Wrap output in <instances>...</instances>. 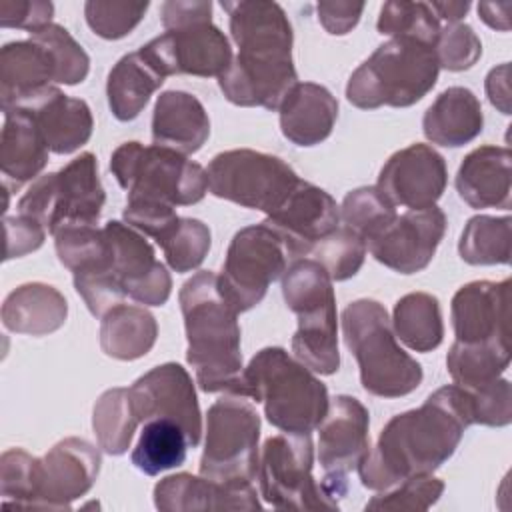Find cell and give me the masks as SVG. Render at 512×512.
Here are the masks:
<instances>
[{
    "label": "cell",
    "mask_w": 512,
    "mask_h": 512,
    "mask_svg": "<svg viewBox=\"0 0 512 512\" xmlns=\"http://www.w3.org/2000/svg\"><path fill=\"white\" fill-rule=\"evenodd\" d=\"M318 20L324 30L332 36L348 34L364 12V2H344V0H324L316 4Z\"/></svg>",
    "instance_id": "f5cc1de1"
},
{
    "label": "cell",
    "mask_w": 512,
    "mask_h": 512,
    "mask_svg": "<svg viewBox=\"0 0 512 512\" xmlns=\"http://www.w3.org/2000/svg\"><path fill=\"white\" fill-rule=\"evenodd\" d=\"M510 216H472L460 236L458 252L466 264L494 266L510 262Z\"/></svg>",
    "instance_id": "d590c367"
},
{
    "label": "cell",
    "mask_w": 512,
    "mask_h": 512,
    "mask_svg": "<svg viewBox=\"0 0 512 512\" xmlns=\"http://www.w3.org/2000/svg\"><path fill=\"white\" fill-rule=\"evenodd\" d=\"M0 134V170L4 184L22 186L34 180L48 162V146L32 114L24 108H8Z\"/></svg>",
    "instance_id": "f546056e"
},
{
    "label": "cell",
    "mask_w": 512,
    "mask_h": 512,
    "mask_svg": "<svg viewBox=\"0 0 512 512\" xmlns=\"http://www.w3.org/2000/svg\"><path fill=\"white\" fill-rule=\"evenodd\" d=\"M38 458L22 448H10L0 458L2 504L12 508H34Z\"/></svg>",
    "instance_id": "ee69618b"
},
{
    "label": "cell",
    "mask_w": 512,
    "mask_h": 512,
    "mask_svg": "<svg viewBox=\"0 0 512 512\" xmlns=\"http://www.w3.org/2000/svg\"><path fill=\"white\" fill-rule=\"evenodd\" d=\"M512 152L506 146H480L464 156L456 172L458 196L470 208L510 210Z\"/></svg>",
    "instance_id": "d4e9b609"
},
{
    "label": "cell",
    "mask_w": 512,
    "mask_h": 512,
    "mask_svg": "<svg viewBox=\"0 0 512 512\" xmlns=\"http://www.w3.org/2000/svg\"><path fill=\"white\" fill-rule=\"evenodd\" d=\"M396 216V206L376 186L350 190L340 206L344 226L356 232L364 242L378 236Z\"/></svg>",
    "instance_id": "f35d334b"
},
{
    "label": "cell",
    "mask_w": 512,
    "mask_h": 512,
    "mask_svg": "<svg viewBox=\"0 0 512 512\" xmlns=\"http://www.w3.org/2000/svg\"><path fill=\"white\" fill-rule=\"evenodd\" d=\"M448 182L444 156L428 144H410L394 152L378 174L376 188L394 204L424 210L438 202Z\"/></svg>",
    "instance_id": "ffe728a7"
},
{
    "label": "cell",
    "mask_w": 512,
    "mask_h": 512,
    "mask_svg": "<svg viewBox=\"0 0 512 512\" xmlns=\"http://www.w3.org/2000/svg\"><path fill=\"white\" fill-rule=\"evenodd\" d=\"M464 392L470 398L474 424L500 428L512 422V386L506 378L500 376L490 384Z\"/></svg>",
    "instance_id": "c3c4849f"
},
{
    "label": "cell",
    "mask_w": 512,
    "mask_h": 512,
    "mask_svg": "<svg viewBox=\"0 0 512 512\" xmlns=\"http://www.w3.org/2000/svg\"><path fill=\"white\" fill-rule=\"evenodd\" d=\"M446 232V216L434 204L424 210H408L392 220L378 236L366 242V248L386 268L400 274L424 270Z\"/></svg>",
    "instance_id": "ac0fdd59"
},
{
    "label": "cell",
    "mask_w": 512,
    "mask_h": 512,
    "mask_svg": "<svg viewBox=\"0 0 512 512\" xmlns=\"http://www.w3.org/2000/svg\"><path fill=\"white\" fill-rule=\"evenodd\" d=\"M370 414L366 406L346 394L332 398L318 430V460L326 472L322 490L338 502L348 492L346 476L370 452Z\"/></svg>",
    "instance_id": "9a60e30c"
},
{
    "label": "cell",
    "mask_w": 512,
    "mask_h": 512,
    "mask_svg": "<svg viewBox=\"0 0 512 512\" xmlns=\"http://www.w3.org/2000/svg\"><path fill=\"white\" fill-rule=\"evenodd\" d=\"M438 72L434 46L414 38H390L350 74L346 98L360 110L408 108L434 88Z\"/></svg>",
    "instance_id": "5b68a950"
},
{
    "label": "cell",
    "mask_w": 512,
    "mask_h": 512,
    "mask_svg": "<svg viewBox=\"0 0 512 512\" xmlns=\"http://www.w3.org/2000/svg\"><path fill=\"white\" fill-rule=\"evenodd\" d=\"M512 4L510 2H480L478 4V14L482 18L484 24H488L494 30L500 32H508L510 30V22H508V12H510Z\"/></svg>",
    "instance_id": "11a10c76"
},
{
    "label": "cell",
    "mask_w": 512,
    "mask_h": 512,
    "mask_svg": "<svg viewBox=\"0 0 512 512\" xmlns=\"http://www.w3.org/2000/svg\"><path fill=\"white\" fill-rule=\"evenodd\" d=\"M188 448V436L178 422L170 418H152L144 422L130 460L140 472L156 476L164 470L182 466Z\"/></svg>",
    "instance_id": "e575fe53"
},
{
    "label": "cell",
    "mask_w": 512,
    "mask_h": 512,
    "mask_svg": "<svg viewBox=\"0 0 512 512\" xmlns=\"http://www.w3.org/2000/svg\"><path fill=\"white\" fill-rule=\"evenodd\" d=\"M46 228L30 218V216H6L4 218V238H6V250L4 260L20 258L28 252L38 250L44 244Z\"/></svg>",
    "instance_id": "816d5d0a"
},
{
    "label": "cell",
    "mask_w": 512,
    "mask_h": 512,
    "mask_svg": "<svg viewBox=\"0 0 512 512\" xmlns=\"http://www.w3.org/2000/svg\"><path fill=\"white\" fill-rule=\"evenodd\" d=\"M186 328V360L202 392H226L246 398L238 312L226 300L218 276L202 270L188 278L178 294Z\"/></svg>",
    "instance_id": "3957f363"
},
{
    "label": "cell",
    "mask_w": 512,
    "mask_h": 512,
    "mask_svg": "<svg viewBox=\"0 0 512 512\" xmlns=\"http://www.w3.org/2000/svg\"><path fill=\"white\" fill-rule=\"evenodd\" d=\"M210 136V118L202 102L184 90H166L152 112V140L180 154L198 152Z\"/></svg>",
    "instance_id": "83f0119b"
},
{
    "label": "cell",
    "mask_w": 512,
    "mask_h": 512,
    "mask_svg": "<svg viewBox=\"0 0 512 512\" xmlns=\"http://www.w3.org/2000/svg\"><path fill=\"white\" fill-rule=\"evenodd\" d=\"M154 506L162 512L190 510H260L252 484L226 486L188 472L162 478L154 486Z\"/></svg>",
    "instance_id": "cb8c5ba5"
},
{
    "label": "cell",
    "mask_w": 512,
    "mask_h": 512,
    "mask_svg": "<svg viewBox=\"0 0 512 512\" xmlns=\"http://www.w3.org/2000/svg\"><path fill=\"white\" fill-rule=\"evenodd\" d=\"M342 334L360 370V384L380 398H400L414 392L422 378V366L404 352L390 328L386 308L360 298L342 312Z\"/></svg>",
    "instance_id": "8992f818"
},
{
    "label": "cell",
    "mask_w": 512,
    "mask_h": 512,
    "mask_svg": "<svg viewBox=\"0 0 512 512\" xmlns=\"http://www.w3.org/2000/svg\"><path fill=\"white\" fill-rule=\"evenodd\" d=\"M510 284V278L500 282L474 280L458 288L450 304L456 342L510 346Z\"/></svg>",
    "instance_id": "7402d4cb"
},
{
    "label": "cell",
    "mask_w": 512,
    "mask_h": 512,
    "mask_svg": "<svg viewBox=\"0 0 512 512\" xmlns=\"http://www.w3.org/2000/svg\"><path fill=\"white\" fill-rule=\"evenodd\" d=\"M100 464V450L88 440L70 436L56 442L36 462L34 508L68 510L94 486Z\"/></svg>",
    "instance_id": "e0dca14e"
},
{
    "label": "cell",
    "mask_w": 512,
    "mask_h": 512,
    "mask_svg": "<svg viewBox=\"0 0 512 512\" xmlns=\"http://www.w3.org/2000/svg\"><path fill=\"white\" fill-rule=\"evenodd\" d=\"M106 202L92 152H82L58 172L38 176L18 200V214L38 220L50 234L66 224H96Z\"/></svg>",
    "instance_id": "30bf717a"
},
{
    "label": "cell",
    "mask_w": 512,
    "mask_h": 512,
    "mask_svg": "<svg viewBox=\"0 0 512 512\" xmlns=\"http://www.w3.org/2000/svg\"><path fill=\"white\" fill-rule=\"evenodd\" d=\"M56 82V64L36 40L8 42L0 50V106L12 108Z\"/></svg>",
    "instance_id": "f1b7e54d"
},
{
    "label": "cell",
    "mask_w": 512,
    "mask_h": 512,
    "mask_svg": "<svg viewBox=\"0 0 512 512\" xmlns=\"http://www.w3.org/2000/svg\"><path fill=\"white\" fill-rule=\"evenodd\" d=\"M392 326L410 350L432 352L442 344L444 322L440 302L428 292L404 294L392 312Z\"/></svg>",
    "instance_id": "836d02e7"
},
{
    "label": "cell",
    "mask_w": 512,
    "mask_h": 512,
    "mask_svg": "<svg viewBox=\"0 0 512 512\" xmlns=\"http://www.w3.org/2000/svg\"><path fill=\"white\" fill-rule=\"evenodd\" d=\"M212 244L210 228L198 218H178L174 228L158 242L174 272H190L208 256Z\"/></svg>",
    "instance_id": "60d3db41"
},
{
    "label": "cell",
    "mask_w": 512,
    "mask_h": 512,
    "mask_svg": "<svg viewBox=\"0 0 512 512\" xmlns=\"http://www.w3.org/2000/svg\"><path fill=\"white\" fill-rule=\"evenodd\" d=\"M206 174L210 194L260 210L266 216L274 214L300 182L298 174L282 158L250 148L216 154Z\"/></svg>",
    "instance_id": "7c38bea8"
},
{
    "label": "cell",
    "mask_w": 512,
    "mask_h": 512,
    "mask_svg": "<svg viewBox=\"0 0 512 512\" xmlns=\"http://www.w3.org/2000/svg\"><path fill=\"white\" fill-rule=\"evenodd\" d=\"M12 108H24L32 114L48 150L54 154H70L92 136L94 120L90 106L82 98H72L52 84Z\"/></svg>",
    "instance_id": "603a6c76"
},
{
    "label": "cell",
    "mask_w": 512,
    "mask_h": 512,
    "mask_svg": "<svg viewBox=\"0 0 512 512\" xmlns=\"http://www.w3.org/2000/svg\"><path fill=\"white\" fill-rule=\"evenodd\" d=\"M366 242L346 226H338L324 236L312 250L310 258L320 262L328 276L336 282L352 278L364 264Z\"/></svg>",
    "instance_id": "b9f144b4"
},
{
    "label": "cell",
    "mask_w": 512,
    "mask_h": 512,
    "mask_svg": "<svg viewBox=\"0 0 512 512\" xmlns=\"http://www.w3.org/2000/svg\"><path fill=\"white\" fill-rule=\"evenodd\" d=\"M158 338L156 318L142 306L118 304L102 316L100 346L116 360H136L146 356Z\"/></svg>",
    "instance_id": "d6a6232c"
},
{
    "label": "cell",
    "mask_w": 512,
    "mask_h": 512,
    "mask_svg": "<svg viewBox=\"0 0 512 512\" xmlns=\"http://www.w3.org/2000/svg\"><path fill=\"white\" fill-rule=\"evenodd\" d=\"M122 216L128 226L140 230L144 236L154 238L156 244L174 228L180 218L170 204L136 198H128Z\"/></svg>",
    "instance_id": "681fc988"
},
{
    "label": "cell",
    "mask_w": 512,
    "mask_h": 512,
    "mask_svg": "<svg viewBox=\"0 0 512 512\" xmlns=\"http://www.w3.org/2000/svg\"><path fill=\"white\" fill-rule=\"evenodd\" d=\"M286 306L298 316L294 356L312 372L330 376L340 368L338 318L332 278L314 258H296L282 274Z\"/></svg>",
    "instance_id": "52a82bcc"
},
{
    "label": "cell",
    "mask_w": 512,
    "mask_h": 512,
    "mask_svg": "<svg viewBox=\"0 0 512 512\" xmlns=\"http://www.w3.org/2000/svg\"><path fill=\"white\" fill-rule=\"evenodd\" d=\"M286 268L288 252L278 234L266 224H254L234 234L218 282L226 300L240 314L260 304L268 286Z\"/></svg>",
    "instance_id": "5bb4252c"
},
{
    "label": "cell",
    "mask_w": 512,
    "mask_h": 512,
    "mask_svg": "<svg viewBox=\"0 0 512 512\" xmlns=\"http://www.w3.org/2000/svg\"><path fill=\"white\" fill-rule=\"evenodd\" d=\"M340 208L322 188L300 180L286 202L262 224L278 234L288 258H308L310 250L338 228Z\"/></svg>",
    "instance_id": "44dd1931"
},
{
    "label": "cell",
    "mask_w": 512,
    "mask_h": 512,
    "mask_svg": "<svg viewBox=\"0 0 512 512\" xmlns=\"http://www.w3.org/2000/svg\"><path fill=\"white\" fill-rule=\"evenodd\" d=\"M260 416L244 396L226 394L206 412L200 474L226 486L252 484L258 474Z\"/></svg>",
    "instance_id": "8fae6325"
},
{
    "label": "cell",
    "mask_w": 512,
    "mask_h": 512,
    "mask_svg": "<svg viewBox=\"0 0 512 512\" xmlns=\"http://www.w3.org/2000/svg\"><path fill=\"white\" fill-rule=\"evenodd\" d=\"M246 398L262 402L268 422L286 434H310L324 420L326 384L280 346L262 348L244 368Z\"/></svg>",
    "instance_id": "277c9868"
},
{
    "label": "cell",
    "mask_w": 512,
    "mask_h": 512,
    "mask_svg": "<svg viewBox=\"0 0 512 512\" xmlns=\"http://www.w3.org/2000/svg\"><path fill=\"white\" fill-rule=\"evenodd\" d=\"M30 38L40 42L54 58L56 64V82L74 86L86 80L90 70V58L84 48L70 36V32L60 24H46L34 32Z\"/></svg>",
    "instance_id": "7bdbcfd3"
},
{
    "label": "cell",
    "mask_w": 512,
    "mask_h": 512,
    "mask_svg": "<svg viewBox=\"0 0 512 512\" xmlns=\"http://www.w3.org/2000/svg\"><path fill=\"white\" fill-rule=\"evenodd\" d=\"M128 388H110L94 404L92 428L98 446L112 456H120L130 448L136 426Z\"/></svg>",
    "instance_id": "74e56055"
},
{
    "label": "cell",
    "mask_w": 512,
    "mask_h": 512,
    "mask_svg": "<svg viewBox=\"0 0 512 512\" xmlns=\"http://www.w3.org/2000/svg\"><path fill=\"white\" fill-rule=\"evenodd\" d=\"M510 364V346L454 342L446 354V366L456 386L472 390L494 382Z\"/></svg>",
    "instance_id": "8d00e7d4"
},
{
    "label": "cell",
    "mask_w": 512,
    "mask_h": 512,
    "mask_svg": "<svg viewBox=\"0 0 512 512\" xmlns=\"http://www.w3.org/2000/svg\"><path fill=\"white\" fill-rule=\"evenodd\" d=\"M430 8L438 20L442 18L448 24H454V22H460L468 14L470 2H466V0L464 2H430Z\"/></svg>",
    "instance_id": "9f6ffc18"
},
{
    "label": "cell",
    "mask_w": 512,
    "mask_h": 512,
    "mask_svg": "<svg viewBox=\"0 0 512 512\" xmlns=\"http://www.w3.org/2000/svg\"><path fill=\"white\" fill-rule=\"evenodd\" d=\"M472 424L468 394L456 384L438 388L420 408L386 422L376 446L358 466L362 486L388 490L406 478L432 474L456 452Z\"/></svg>",
    "instance_id": "6da1fadb"
},
{
    "label": "cell",
    "mask_w": 512,
    "mask_h": 512,
    "mask_svg": "<svg viewBox=\"0 0 512 512\" xmlns=\"http://www.w3.org/2000/svg\"><path fill=\"white\" fill-rule=\"evenodd\" d=\"M0 316L2 324L16 334L46 336L64 326L68 302L58 288L44 282H28L4 298Z\"/></svg>",
    "instance_id": "1f68e13d"
},
{
    "label": "cell",
    "mask_w": 512,
    "mask_h": 512,
    "mask_svg": "<svg viewBox=\"0 0 512 512\" xmlns=\"http://www.w3.org/2000/svg\"><path fill=\"white\" fill-rule=\"evenodd\" d=\"M166 78L168 72L148 44L124 54L106 80L108 106L114 118L120 122L134 120Z\"/></svg>",
    "instance_id": "484cf974"
},
{
    "label": "cell",
    "mask_w": 512,
    "mask_h": 512,
    "mask_svg": "<svg viewBox=\"0 0 512 512\" xmlns=\"http://www.w3.org/2000/svg\"><path fill=\"white\" fill-rule=\"evenodd\" d=\"M486 94L492 106H496L502 114H510V64L508 62L488 72Z\"/></svg>",
    "instance_id": "db71d44e"
},
{
    "label": "cell",
    "mask_w": 512,
    "mask_h": 512,
    "mask_svg": "<svg viewBox=\"0 0 512 512\" xmlns=\"http://www.w3.org/2000/svg\"><path fill=\"white\" fill-rule=\"evenodd\" d=\"M130 404L138 422L152 418H170L182 426L190 448H196L202 436V414L194 390V382L186 368L166 362L144 376L130 388Z\"/></svg>",
    "instance_id": "2e32d148"
},
{
    "label": "cell",
    "mask_w": 512,
    "mask_h": 512,
    "mask_svg": "<svg viewBox=\"0 0 512 512\" xmlns=\"http://www.w3.org/2000/svg\"><path fill=\"white\" fill-rule=\"evenodd\" d=\"M310 434L270 436L260 452L258 482L262 498L280 510H338L312 476Z\"/></svg>",
    "instance_id": "4fadbf2b"
},
{
    "label": "cell",
    "mask_w": 512,
    "mask_h": 512,
    "mask_svg": "<svg viewBox=\"0 0 512 512\" xmlns=\"http://www.w3.org/2000/svg\"><path fill=\"white\" fill-rule=\"evenodd\" d=\"M110 172L128 198L190 206L208 192L206 170L166 146H144L136 140L120 144L110 158Z\"/></svg>",
    "instance_id": "9c48e42d"
},
{
    "label": "cell",
    "mask_w": 512,
    "mask_h": 512,
    "mask_svg": "<svg viewBox=\"0 0 512 512\" xmlns=\"http://www.w3.org/2000/svg\"><path fill=\"white\" fill-rule=\"evenodd\" d=\"M160 18L166 32L152 38L148 46L168 76L220 78L228 70L232 48L224 32L212 22V2L168 0L160 6Z\"/></svg>",
    "instance_id": "ba28073f"
},
{
    "label": "cell",
    "mask_w": 512,
    "mask_h": 512,
    "mask_svg": "<svg viewBox=\"0 0 512 512\" xmlns=\"http://www.w3.org/2000/svg\"><path fill=\"white\" fill-rule=\"evenodd\" d=\"M484 128V114L476 94L464 86H450L430 104L422 118L424 136L438 146L458 148L472 142Z\"/></svg>",
    "instance_id": "4dcf8cb0"
},
{
    "label": "cell",
    "mask_w": 512,
    "mask_h": 512,
    "mask_svg": "<svg viewBox=\"0 0 512 512\" xmlns=\"http://www.w3.org/2000/svg\"><path fill=\"white\" fill-rule=\"evenodd\" d=\"M376 30L392 38H414L434 46L440 34V20L428 2L390 0L380 8Z\"/></svg>",
    "instance_id": "ab89813d"
},
{
    "label": "cell",
    "mask_w": 512,
    "mask_h": 512,
    "mask_svg": "<svg viewBox=\"0 0 512 512\" xmlns=\"http://www.w3.org/2000/svg\"><path fill=\"white\" fill-rule=\"evenodd\" d=\"M54 16V4L46 0H2L0 2V26L22 28L28 34L50 24Z\"/></svg>",
    "instance_id": "f907efd6"
},
{
    "label": "cell",
    "mask_w": 512,
    "mask_h": 512,
    "mask_svg": "<svg viewBox=\"0 0 512 512\" xmlns=\"http://www.w3.org/2000/svg\"><path fill=\"white\" fill-rule=\"evenodd\" d=\"M444 492V482L432 474L412 476L374 496L366 510H428Z\"/></svg>",
    "instance_id": "bcb514c9"
},
{
    "label": "cell",
    "mask_w": 512,
    "mask_h": 512,
    "mask_svg": "<svg viewBox=\"0 0 512 512\" xmlns=\"http://www.w3.org/2000/svg\"><path fill=\"white\" fill-rule=\"evenodd\" d=\"M148 6V2L88 0L84 4V18L96 36L104 40H120L140 24Z\"/></svg>",
    "instance_id": "f6af8a7d"
},
{
    "label": "cell",
    "mask_w": 512,
    "mask_h": 512,
    "mask_svg": "<svg viewBox=\"0 0 512 512\" xmlns=\"http://www.w3.org/2000/svg\"><path fill=\"white\" fill-rule=\"evenodd\" d=\"M434 52L438 66L450 72H462L472 68L482 56V42L472 30V26L454 22L440 28V34L434 42Z\"/></svg>",
    "instance_id": "7dc6e473"
},
{
    "label": "cell",
    "mask_w": 512,
    "mask_h": 512,
    "mask_svg": "<svg viewBox=\"0 0 512 512\" xmlns=\"http://www.w3.org/2000/svg\"><path fill=\"white\" fill-rule=\"evenodd\" d=\"M280 130L296 146H316L324 142L338 120V100L316 82H298L282 100Z\"/></svg>",
    "instance_id": "4316f807"
},
{
    "label": "cell",
    "mask_w": 512,
    "mask_h": 512,
    "mask_svg": "<svg viewBox=\"0 0 512 512\" xmlns=\"http://www.w3.org/2000/svg\"><path fill=\"white\" fill-rule=\"evenodd\" d=\"M230 34L238 46L228 70L218 78L224 98L236 106L278 110L298 84L292 60V24L278 2L222 0Z\"/></svg>",
    "instance_id": "7a4b0ae2"
},
{
    "label": "cell",
    "mask_w": 512,
    "mask_h": 512,
    "mask_svg": "<svg viewBox=\"0 0 512 512\" xmlns=\"http://www.w3.org/2000/svg\"><path fill=\"white\" fill-rule=\"evenodd\" d=\"M104 232L112 248V272L122 292L144 306L166 304L172 278L166 266L156 260L150 242L136 228L118 220L106 222Z\"/></svg>",
    "instance_id": "d6986e66"
}]
</instances>
